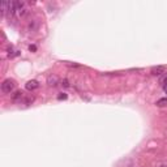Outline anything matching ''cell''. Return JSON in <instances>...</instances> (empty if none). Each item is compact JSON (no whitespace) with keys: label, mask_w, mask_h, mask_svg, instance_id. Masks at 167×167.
<instances>
[{"label":"cell","mask_w":167,"mask_h":167,"mask_svg":"<svg viewBox=\"0 0 167 167\" xmlns=\"http://www.w3.org/2000/svg\"><path fill=\"white\" fill-rule=\"evenodd\" d=\"M14 89H16V81H14V80H12V78H7V80L3 81V84H2V90H3L4 93L9 94V93H12Z\"/></svg>","instance_id":"cell-1"},{"label":"cell","mask_w":167,"mask_h":167,"mask_svg":"<svg viewBox=\"0 0 167 167\" xmlns=\"http://www.w3.org/2000/svg\"><path fill=\"white\" fill-rule=\"evenodd\" d=\"M38 86H39L38 81H35V80H30V81H28V82L25 84V89L29 90V91H33V90L38 89Z\"/></svg>","instance_id":"cell-2"},{"label":"cell","mask_w":167,"mask_h":167,"mask_svg":"<svg viewBox=\"0 0 167 167\" xmlns=\"http://www.w3.org/2000/svg\"><path fill=\"white\" fill-rule=\"evenodd\" d=\"M164 72H166V67L164 65H158V67H153L152 68V75L153 76H161Z\"/></svg>","instance_id":"cell-3"},{"label":"cell","mask_w":167,"mask_h":167,"mask_svg":"<svg viewBox=\"0 0 167 167\" xmlns=\"http://www.w3.org/2000/svg\"><path fill=\"white\" fill-rule=\"evenodd\" d=\"M58 82H59V80H58L56 76H49V78H47V84L50 86H56Z\"/></svg>","instance_id":"cell-4"},{"label":"cell","mask_w":167,"mask_h":167,"mask_svg":"<svg viewBox=\"0 0 167 167\" xmlns=\"http://www.w3.org/2000/svg\"><path fill=\"white\" fill-rule=\"evenodd\" d=\"M7 51H8V58H14V56H17V55H20V51H14L13 50V46L8 47Z\"/></svg>","instance_id":"cell-5"},{"label":"cell","mask_w":167,"mask_h":167,"mask_svg":"<svg viewBox=\"0 0 167 167\" xmlns=\"http://www.w3.org/2000/svg\"><path fill=\"white\" fill-rule=\"evenodd\" d=\"M22 97H23V93H22V91H16L14 95L12 97V99H13V101H18V99H21Z\"/></svg>","instance_id":"cell-6"},{"label":"cell","mask_w":167,"mask_h":167,"mask_svg":"<svg viewBox=\"0 0 167 167\" xmlns=\"http://www.w3.org/2000/svg\"><path fill=\"white\" fill-rule=\"evenodd\" d=\"M166 103H167V97H166V98H162V99H159V101H158V102H157V106H164Z\"/></svg>","instance_id":"cell-7"},{"label":"cell","mask_w":167,"mask_h":167,"mask_svg":"<svg viewBox=\"0 0 167 167\" xmlns=\"http://www.w3.org/2000/svg\"><path fill=\"white\" fill-rule=\"evenodd\" d=\"M162 87H163V91L167 94V78L163 80V84H162Z\"/></svg>","instance_id":"cell-8"},{"label":"cell","mask_w":167,"mask_h":167,"mask_svg":"<svg viewBox=\"0 0 167 167\" xmlns=\"http://www.w3.org/2000/svg\"><path fill=\"white\" fill-rule=\"evenodd\" d=\"M67 98H68V95H67L65 93H61V94L59 95V97H58L59 101H61V99H67Z\"/></svg>","instance_id":"cell-9"},{"label":"cell","mask_w":167,"mask_h":167,"mask_svg":"<svg viewBox=\"0 0 167 167\" xmlns=\"http://www.w3.org/2000/svg\"><path fill=\"white\" fill-rule=\"evenodd\" d=\"M61 85L64 86V87H68V86H69V82H68V80H63V81H61Z\"/></svg>","instance_id":"cell-10"},{"label":"cell","mask_w":167,"mask_h":167,"mask_svg":"<svg viewBox=\"0 0 167 167\" xmlns=\"http://www.w3.org/2000/svg\"><path fill=\"white\" fill-rule=\"evenodd\" d=\"M29 50H30V51H37V46H34V44L29 46Z\"/></svg>","instance_id":"cell-11"},{"label":"cell","mask_w":167,"mask_h":167,"mask_svg":"<svg viewBox=\"0 0 167 167\" xmlns=\"http://www.w3.org/2000/svg\"><path fill=\"white\" fill-rule=\"evenodd\" d=\"M161 167H167V166H166V164H162V166H161Z\"/></svg>","instance_id":"cell-12"}]
</instances>
